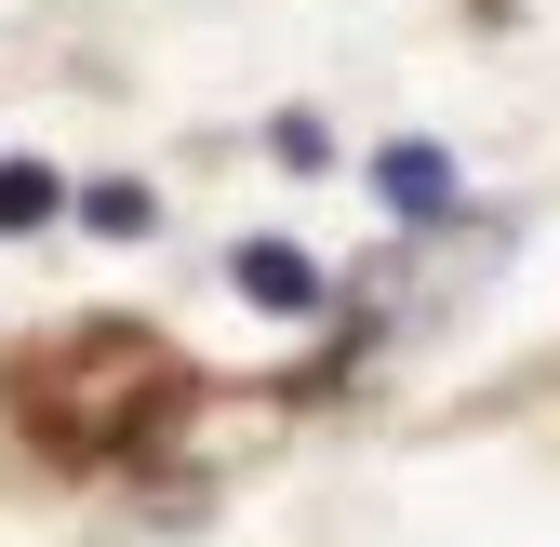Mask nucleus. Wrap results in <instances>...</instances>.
<instances>
[{
    "label": "nucleus",
    "instance_id": "7ed1b4c3",
    "mask_svg": "<svg viewBox=\"0 0 560 547\" xmlns=\"http://www.w3.org/2000/svg\"><path fill=\"white\" fill-rule=\"evenodd\" d=\"M81 214H94L107 241H148V228H161V200H148V187H81Z\"/></svg>",
    "mask_w": 560,
    "mask_h": 547
},
{
    "label": "nucleus",
    "instance_id": "20e7f679",
    "mask_svg": "<svg viewBox=\"0 0 560 547\" xmlns=\"http://www.w3.org/2000/svg\"><path fill=\"white\" fill-rule=\"evenodd\" d=\"M40 214H54V174H40V161H0V241L40 228Z\"/></svg>",
    "mask_w": 560,
    "mask_h": 547
},
{
    "label": "nucleus",
    "instance_id": "f03ea898",
    "mask_svg": "<svg viewBox=\"0 0 560 547\" xmlns=\"http://www.w3.org/2000/svg\"><path fill=\"white\" fill-rule=\"evenodd\" d=\"M374 187H387V214H441V200H454V161L441 148H387Z\"/></svg>",
    "mask_w": 560,
    "mask_h": 547
},
{
    "label": "nucleus",
    "instance_id": "f257e3e1",
    "mask_svg": "<svg viewBox=\"0 0 560 547\" xmlns=\"http://www.w3.org/2000/svg\"><path fill=\"white\" fill-rule=\"evenodd\" d=\"M241 294H254V307H320V267H307L294 241H241Z\"/></svg>",
    "mask_w": 560,
    "mask_h": 547
}]
</instances>
